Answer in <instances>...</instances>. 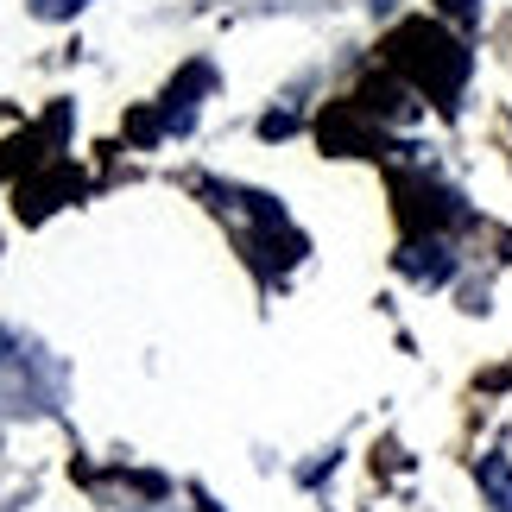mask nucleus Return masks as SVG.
Instances as JSON below:
<instances>
[{"label": "nucleus", "mask_w": 512, "mask_h": 512, "mask_svg": "<svg viewBox=\"0 0 512 512\" xmlns=\"http://www.w3.org/2000/svg\"><path fill=\"white\" fill-rule=\"evenodd\" d=\"M481 487H487V500H494L500 512H512V468H506V456L481 462Z\"/></svg>", "instance_id": "obj_3"}, {"label": "nucleus", "mask_w": 512, "mask_h": 512, "mask_svg": "<svg viewBox=\"0 0 512 512\" xmlns=\"http://www.w3.org/2000/svg\"><path fill=\"white\" fill-rule=\"evenodd\" d=\"M399 266L418 272V279H449V253H443V247H405Z\"/></svg>", "instance_id": "obj_2"}, {"label": "nucleus", "mask_w": 512, "mask_h": 512, "mask_svg": "<svg viewBox=\"0 0 512 512\" xmlns=\"http://www.w3.org/2000/svg\"><path fill=\"white\" fill-rule=\"evenodd\" d=\"M291 127H298L291 114H266V127H260V133H266V140H279V133H291Z\"/></svg>", "instance_id": "obj_5"}, {"label": "nucleus", "mask_w": 512, "mask_h": 512, "mask_svg": "<svg viewBox=\"0 0 512 512\" xmlns=\"http://www.w3.org/2000/svg\"><path fill=\"white\" fill-rule=\"evenodd\" d=\"M443 7L456 13V19H475V7H481V0H443Z\"/></svg>", "instance_id": "obj_6"}, {"label": "nucleus", "mask_w": 512, "mask_h": 512, "mask_svg": "<svg viewBox=\"0 0 512 512\" xmlns=\"http://www.w3.org/2000/svg\"><path fill=\"white\" fill-rule=\"evenodd\" d=\"M83 7H89V0H32V13H38V19H76Z\"/></svg>", "instance_id": "obj_4"}, {"label": "nucleus", "mask_w": 512, "mask_h": 512, "mask_svg": "<svg viewBox=\"0 0 512 512\" xmlns=\"http://www.w3.org/2000/svg\"><path fill=\"white\" fill-rule=\"evenodd\" d=\"M399 64L418 76L437 102H449V95L462 89V76H468V51L456 45V38L430 32V26H405L399 32Z\"/></svg>", "instance_id": "obj_1"}]
</instances>
